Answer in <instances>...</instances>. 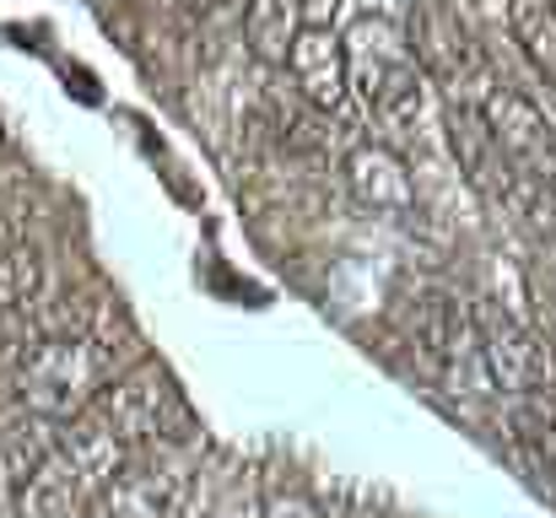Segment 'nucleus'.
Returning a JSON list of instances; mask_svg holds the SVG:
<instances>
[{"instance_id":"obj_1","label":"nucleus","mask_w":556,"mask_h":518,"mask_svg":"<svg viewBox=\"0 0 556 518\" xmlns=\"http://www.w3.org/2000/svg\"><path fill=\"white\" fill-rule=\"evenodd\" d=\"M109 325L33 336L27 345H16V394L33 416L60 427V421H76L98 400V389L119 372V351H114Z\"/></svg>"},{"instance_id":"obj_2","label":"nucleus","mask_w":556,"mask_h":518,"mask_svg":"<svg viewBox=\"0 0 556 518\" xmlns=\"http://www.w3.org/2000/svg\"><path fill=\"white\" fill-rule=\"evenodd\" d=\"M87 416L98 427H109L125 448H136V443H179V438L194 432V416H189L185 394H179V383H174V372L163 362H130V367H119L98 389V400L87 405Z\"/></svg>"},{"instance_id":"obj_3","label":"nucleus","mask_w":556,"mask_h":518,"mask_svg":"<svg viewBox=\"0 0 556 518\" xmlns=\"http://www.w3.org/2000/svg\"><path fill=\"white\" fill-rule=\"evenodd\" d=\"M470 325H476V345H481V362L492 372V383L503 394H535L552 383V345L541 330H530L519 314H508L503 303H476L470 308Z\"/></svg>"},{"instance_id":"obj_4","label":"nucleus","mask_w":556,"mask_h":518,"mask_svg":"<svg viewBox=\"0 0 556 518\" xmlns=\"http://www.w3.org/2000/svg\"><path fill=\"white\" fill-rule=\"evenodd\" d=\"M470 103H476V114H481V125L492 130V141L519 163V168L541 173L556 163V130L552 119H546V109L535 103V98H525L519 87H497V81H481L476 92H470Z\"/></svg>"},{"instance_id":"obj_5","label":"nucleus","mask_w":556,"mask_h":518,"mask_svg":"<svg viewBox=\"0 0 556 518\" xmlns=\"http://www.w3.org/2000/svg\"><path fill=\"white\" fill-rule=\"evenodd\" d=\"M410 43H416L421 71L438 76L454 98H470L481 81H492V76H486V60H481V49H476V38H470V27H465L459 16L438 11V5H427V11L410 16Z\"/></svg>"},{"instance_id":"obj_6","label":"nucleus","mask_w":556,"mask_h":518,"mask_svg":"<svg viewBox=\"0 0 556 518\" xmlns=\"http://www.w3.org/2000/svg\"><path fill=\"white\" fill-rule=\"evenodd\" d=\"M448 147H454V157H459L465 178H470L497 211H508V200H514V189H519L525 168L492 141V130L481 125L476 103H470V98H454V92H448Z\"/></svg>"},{"instance_id":"obj_7","label":"nucleus","mask_w":556,"mask_h":518,"mask_svg":"<svg viewBox=\"0 0 556 518\" xmlns=\"http://www.w3.org/2000/svg\"><path fill=\"white\" fill-rule=\"evenodd\" d=\"M400 336H405V345H410L421 362H432L438 372H443L448 362H459V356L476 351L470 308H459L448 292H416V298H405V308H400Z\"/></svg>"},{"instance_id":"obj_8","label":"nucleus","mask_w":556,"mask_h":518,"mask_svg":"<svg viewBox=\"0 0 556 518\" xmlns=\"http://www.w3.org/2000/svg\"><path fill=\"white\" fill-rule=\"evenodd\" d=\"M281 71L292 76V92H298L308 109H319V114H330V109H341V103L352 98V92H346L352 60H346V43H341L330 27H314V22H308V27L292 38Z\"/></svg>"},{"instance_id":"obj_9","label":"nucleus","mask_w":556,"mask_h":518,"mask_svg":"<svg viewBox=\"0 0 556 518\" xmlns=\"http://www.w3.org/2000/svg\"><path fill=\"white\" fill-rule=\"evenodd\" d=\"M60 454L71 459V470H76V481H81L87 492H109V487L125 476V465H130V448H125L109 427H98L87 410H81L76 421H65Z\"/></svg>"},{"instance_id":"obj_10","label":"nucleus","mask_w":556,"mask_h":518,"mask_svg":"<svg viewBox=\"0 0 556 518\" xmlns=\"http://www.w3.org/2000/svg\"><path fill=\"white\" fill-rule=\"evenodd\" d=\"M346 184L372 211H410L416 205V178L405 168V157L389 147H357L346 157Z\"/></svg>"},{"instance_id":"obj_11","label":"nucleus","mask_w":556,"mask_h":518,"mask_svg":"<svg viewBox=\"0 0 556 518\" xmlns=\"http://www.w3.org/2000/svg\"><path fill=\"white\" fill-rule=\"evenodd\" d=\"M81 497H87V487L76 481V470H71V459L60 454V443L33 465V476L22 481V492H16V518H76L81 508Z\"/></svg>"},{"instance_id":"obj_12","label":"nucleus","mask_w":556,"mask_h":518,"mask_svg":"<svg viewBox=\"0 0 556 518\" xmlns=\"http://www.w3.org/2000/svg\"><path fill=\"white\" fill-rule=\"evenodd\" d=\"M308 0H243V49L260 65H287L292 38L308 27Z\"/></svg>"},{"instance_id":"obj_13","label":"nucleus","mask_w":556,"mask_h":518,"mask_svg":"<svg viewBox=\"0 0 556 518\" xmlns=\"http://www.w3.org/2000/svg\"><path fill=\"white\" fill-rule=\"evenodd\" d=\"M109 518H179L185 508V481L174 470H130L103 492Z\"/></svg>"},{"instance_id":"obj_14","label":"nucleus","mask_w":556,"mask_h":518,"mask_svg":"<svg viewBox=\"0 0 556 518\" xmlns=\"http://www.w3.org/2000/svg\"><path fill=\"white\" fill-rule=\"evenodd\" d=\"M60 438H54V421H43V416H11V421H0V503H16V492H22V481L33 476V465L54 448Z\"/></svg>"},{"instance_id":"obj_15","label":"nucleus","mask_w":556,"mask_h":518,"mask_svg":"<svg viewBox=\"0 0 556 518\" xmlns=\"http://www.w3.org/2000/svg\"><path fill=\"white\" fill-rule=\"evenodd\" d=\"M508 443H514L525 476H530L541 492H552L556 497V416L552 410H530V405H519V410L508 416Z\"/></svg>"},{"instance_id":"obj_16","label":"nucleus","mask_w":556,"mask_h":518,"mask_svg":"<svg viewBox=\"0 0 556 518\" xmlns=\"http://www.w3.org/2000/svg\"><path fill=\"white\" fill-rule=\"evenodd\" d=\"M43 281H49V260H43L38 243H11V249H0V325L22 319V314L38 303Z\"/></svg>"},{"instance_id":"obj_17","label":"nucleus","mask_w":556,"mask_h":518,"mask_svg":"<svg viewBox=\"0 0 556 518\" xmlns=\"http://www.w3.org/2000/svg\"><path fill=\"white\" fill-rule=\"evenodd\" d=\"M508 22H514V43L525 49V60L546 76V87H556V5L552 0H514Z\"/></svg>"},{"instance_id":"obj_18","label":"nucleus","mask_w":556,"mask_h":518,"mask_svg":"<svg viewBox=\"0 0 556 518\" xmlns=\"http://www.w3.org/2000/svg\"><path fill=\"white\" fill-rule=\"evenodd\" d=\"M260 518H325V508L314 497H303V492H270Z\"/></svg>"},{"instance_id":"obj_19","label":"nucleus","mask_w":556,"mask_h":518,"mask_svg":"<svg viewBox=\"0 0 556 518\" xmlns=\"http://www.w3.org/2000/svg\"><path fill=\"white\" fill-rule=\"evenodd\" d=\"M168 5H174V11H185V16H194V11H205L211 0H168Z\"/></svg>"},{"instance_id":"obj_20","label":"nucleus","mask_w":556,"mask_h":518,"mask_svg":"<svg viewBox=\"0 0 556 518\" xmlns=\"http://www.w3.org/2000/svg\"><path fill=\"white\" fill-rule=\"evenodd\" d=\"M238 5H243V0H238Z\"/></svg>"}]
</instances>
